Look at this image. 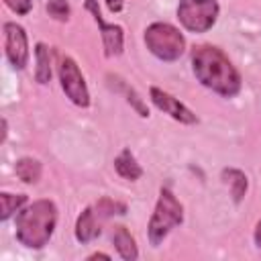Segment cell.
<instances>
[{"label": "cell", "mask_w": 261, "mask_h": 261, "mask_svg": "<svg viewBox=\"0 0 261 261\" xmlns=\"http://www.w3.org/2000/svg\"><path fill=\"white\" fill-rule=\"evenodd\" d=\"M192 69L196 80L224 96V98H232L241 92V73L237 71V67L230 63V59L214 45H198L192 51Z\"/></svg>", "instance_id": "cell-1"}, {"label": "cell", "mask_w": 261, "mask_h": 261, "mask_svg": "<svg viewBox=\"0 0 261 261\" xmlns=\"http://www.w3.org/2000/svg\"><path fill=\"white\" fill-rule=\"evenodd\" d=\"M57 206L51 200H37L16 214V241L29 249H43L53 237Z\"/></svg>", "instance_id": "cell-2"}, {"label": "cell", "mask_w": 261, "mask_h": 261, "mask_svg": "<svg viewBox=\"0 0 261 261\" xmlns=\"http://www.w3.org/2000/svg\"><path fill=\"white\" fill-rule=\"evenodd\" d=\"M184 222V206L175 198V194L165 186L159 190V198L153 210V216L147 226V234L153 247H159L163 239L171 232V228L179 226Z\"/></svg>", "instance_id": "cell-3"}, {"label": "cell", "mask_w": 261, "mask_h": 261, "mask_svg": "<svg viewBox=\"0 0 261 261\" xmlns=\"http://www.w3.org/2000/svg\"><path fill=\"white\" fill-rule=\"evenodd\" d=\"M126 206L122 202L110 200V198H100L98 202L90 204L75 222V239L80 243H90L92 239H96L102 232V224L114 216V214H124Z\"/></svg>", "instance_id": "cell-4"}, {"label": "cell", "mask_w": 261, "mask_h": 261, "mask_svg": "<svg viewBox=\"0 0 261 261\" xmlns=\"http://www.w3.org/2000/svg\"><path fill=\"white\" fill-rule=\"evenodd\" d=\"M147 49L161 61H175L186 49L184 35L169 22H153L145 31Z\"/></svg>", "instance_id": "cell-5"}, {"label": "cell", "mask_w": 261, "mask_h": 261, "mask_svg": "<svg viewBox=\"0 0 261 261\" xmlns=\"http://www.w3.org/2000/svg\"><path fill=\"white\" fill-rule=\"evenodd\" d=\"M218 2L216 0H179L177 18L181 27L190 33H206L214 27L218 18Z\"/></svg>", "instance_id": "cell-6"}, {"label": "cell", "mask_w": 261, "mask_h": 261, "mask_svg": "<svg viewBox=\"0 0 261 261\" xmlns=\"http://www.w3.org/2000/svg\"><path fill=\"white\" fill-rule=\"evenodd\" d=\"M59 82L65 92V96L80 108L90 106V92L86 86V80L77 67V63L71 57H61L59 61Z\"/></svg>", "instance_id": "cell-7"}, {"label": "cell", "mask_w": 261, "mask_h": 261, "mask_svg": "<svg viewBox=\"0 0 261 261\" xmlns=\"http://www.w3.org/2000/svg\"><path fill=\"white\" fill-rule=\"evenodd\" d=\"M4 49L10 65L14 69H24L29 63V41L27 33L20 24L16 22H6L4 24Z\"/></svg>", "instance_id": "cell-8"}, {"label": "cell", "mask_w": 261, "mask_h": 261, "mask_svg": "<svg viewBox=\"0 0 261 261\" xmlns=\"http://www.w3.org/2000/svg\"><path fill=\"white\" fill-rule=\"evenodd\" d=\"M86 10L94 16L96 24L100 27L102 45H104V55H106V57H118V55L122 53V47H124V33H122V27L104 22L96 0H86Z\"/></svg>", "instance_id": "cell-9"}, {"label": "cell", "mask_w": 261, "mask_h": 261, "mask_svg": "<svg viewBox=\"0 0 261 261\" xmlns=\"http://www.w3.org/2000/svg\"><path fill=\"white\" fill-rule=\"evenodd\" d=\"M149 94H151V102H153L161 112L169 114L173 120H177V122H181V124H196V122H198L196 114H194L186 104H181L177 98H173L171 94L163 92L161 88H155V86H153V88L149 90Z\"/></svg>", "instance_id": "cell-10"}, {"label": "cell", "mask_w": 261, "mask_h": 261, "mask_svg": "<svg viewBox=\"0 0 261 261\" xmlns=\"http://www.w3.org/2000/svg\"><path fill=\"white\" fill-rule=\"evenodd\" d=\"M112 243H114L118 255H120L124 261H135V259L139 257L137 243H135V239L130 237V232L126 230V226H114V230H112Z\"/></svg>", "instance_id": "cell-11"}, {"label": "cell", "mask_w": 261, "mask_h": 261, "mask_svg": "<svg viewBox=\"0 0 261 261\" xmlns=\"http://www.w3.org/2000/svg\"><path fill=\"white\" fill-rule=\"evenodd\" d=\"M114 169H116V173H118L120 177H124V179H128V181H135V179H139V177L143 175L141 165L137 163L135 155H133L128 149H124V151L114 159Z\"/></svg>", "instance_id": "cell-12"}, {"label": "cell", "mask_w": 261, "mask_h": 261, "mask_svg": "<svg viewBox=\"0 0 261 261\" xmlns=\"http://www.w3.org/2000/svg\"><path fill=\"white\" fill-rule=\"evenodd\" d=\"M35 59H37V67H35V77L39 84H47L51 80V55L45 43H37L35 47Z\"/></svg>", "instance_id": "cell-13"}, {"label": "cell", "mask_w": 261, "mask_h": 261, "mask_svg": "<svg viewBox=\"0 0 261 261\" xmlns=\"http://www.w3.org/2000/svg\"><path fill=\"white\" fill-rule=\"evenodd\" d=\"M14 171H16V177L24 184H35L39 181L41 177V163L33 157H22L16 161L14 165Z\"/></svg>", "instance_id": "cell-14"}, {"label": "cell", "mask_w": 261, "mask_h": 261, "mask_svg": "<svg viewBox=\"0 0 261 261\" xmlns=\"http://www.w3.org/2000/svg\"><path fill=\"white\" fill-rule=\"evenodd\" d=\"M222 177H224V181L230 186V194H232V198H234V202H241L243 200V196L247 194V175L241 171V169H224L222 171Z\"/></svg>", "instance_id": "cell-15"}, {"label": "cell", "mask_w": 261, "mask_h": 261, "mask_svg": "<svg viewBox=\"0 0 261 261\" xmlns=\"http://www.w3.org/2000/svg\"><path fill=\"white\" fill-rule=\"evenodd\" d=\"M24 204H27V196L24 194H8V192L0 194V218L2 220H8Z\"/></svg>", "instance_id": "cell-16"}, {"label": "cell", "mask_w": 261, "mask_h": 261, "mask_svg": "<svg viewBox=\"0 0 261 261\" xmlns=\"http://www.w3.org/2000/svg\"><path fill=\"white\" fill-rule=\"evenodd\" d=\"M47 12L55 20L63 22V20L69 18V2L67 0H49L47 2Z\"/></svg>", "instance_id": "cell-17"}, {"label": "cell", "mask_w": 261, "mask_h": 261, "mask_svg": "<svg viewBox=\"0 0 261 261\" xmlns=\"http://www.w3.org/2000/svg\"><path fill=\"white\" fill-rule=\"evenodd\" d=\"M120 86H122V90H124V94H126V102L133 104V108L139 112V116H143V118L149 116V110H147V106L143 104V100L137 96V92H135L133 88H128L126 84H120Z\"/></svg>", "instance_id": "cell-18"}, {"label": "cell", "mask_w": 261, "mask_h": 261, "mask_svg": "<svg viewBox=\"0 0 261 261\" xmlns=\"http://www.w3.org/2000/svg\"><path fill=\"white\" fill-rule=\"evenodd\" d=\"M4 4L16 14H29L33 8V0H4Z\"/></svg>", "instance_id": "cell-19"}, {"label": "cell", "mask_w": 261, "mask_h": 261, "mask_svg": "<svg viewBox=\"0 0 261 261\" xmlns=\"http://www.w3.org/2000/svg\"><path fill=\"white\" fill-rule=\"evenodd\" d=\"M106 4H108V10L114 14V12H120V10H122L124 0H106Z\"/></svg>", "instance_id": "cell-20"}, {"label": "cell", "mask_w": 261, "mask_h": 261, "mask_svg": "<svg viewBox=\"0 0 261 261\" xmlns=\"http://www.w3.org/2000/svg\"><path fill=\"white\" fill-rule=\"evenodd\" d=\"M253 237H255V245L261 249V220L257 222V226H255V234H253Z\"/></svg>", "instance_id": "cell-21"}, {"label": "cell", "mask_w": 261, "mask_h": 261, "mask_svg": "<svg viewBox=\"0 0 261 261\" xmlns=\"http://www.w3.org/2000/svg\"><path fill=\"white\" fill-rule=\"evenodd\" d=\"M98 257H102V259H110V255H106V253H92L88 259H98Z\"/></svg>", "instance_id": "cell-22"}]
</instances>
